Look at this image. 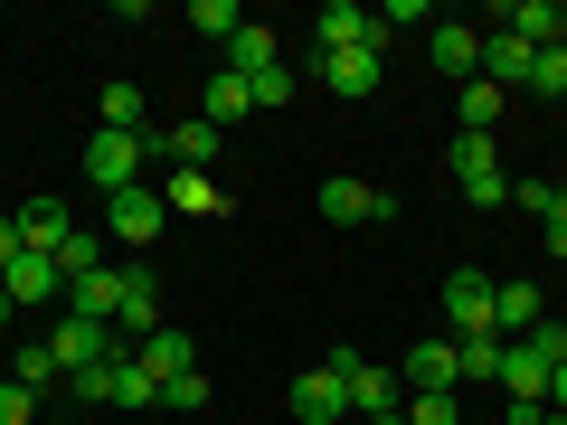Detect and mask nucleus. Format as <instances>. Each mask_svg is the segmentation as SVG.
I'll return each mask as SVG.
<instances>
[{
    "instance_id": "obj_1",
    "label": "nucleus",
    "mask_w": 567,
    "mask_h": 425,
    "mask_svg": "<svg viewBox=\"0 0 567 425\" xmlns=\"http://www.w3.org/2000/svg\"><path fill=\"white\" fill-rule=\"evenodd\" d=\"M331 379H341V397H350V416H398V406H406V387H398V369H379V360H360V350H331Z\"/></svg>"
},
{
    "instance_id": "obj_2",
    "label": "nucleus",
    "mask_w": 567,
    "mask_h": 425,
    "mask_svg": "<svg viewBox=\"0 0 567 425\" xmlns=\"http://www.w3.org/2000/svg\"><path fill=\"white\" fill-rule=\"evenodd\" d=\"M85 180H104V199L114 189H152V133H95L85 142Z\"/></svg>"
},
{
    "instance_id": "obj_3",
    "label": "nucleus",
    "mask_w": 567,
    "mask_h": 425,
    "mask_svg": "<svg viewBox=\"0 0 567 425\" xmlns=\"http://www.w3.org/2000/svg\"><path fill=\"white\" fill-rule=\"evenodd\" d=\"M454 180H464L473 208H502L511 199V162H502V142L492 133H454Z\"/></svg>"
},
{
    "instance_id": "obj_4",
    "label": "nucleus",
    "mask_w": 567,
    "mask_h": 425,
    "mask_svg": "<svg viewBox=\"0 0 567 425\" xmlns=\"http://www.w3.org/2000/svg\"><path fill=\"white\" fill-rule=\"evenodd\" d=\"M398 387H406V397H454V387H464V360H454V331H425V341L406 350Z\"/></svg>"
},
{
    "instance_id": "obj_5",
    "label": "nucleus",
    "mask_w": 567,
    "mask_h": 425,
    "mask_svg": "<svg viewBox=\"0 0 567 425\" xmlns=\"http://www.w3.org/2000/svg\"><path fill=\"white\" fill-rule=\"evenodd\" d=\"M171 227V208H162V189H114V199H104V246H152Z\"/></svg>"
},
{
    "instance_id": "obj_6",
    "label": "nucleus",
    "mask_w": 567,
    "mask_h": 425,
    "mask_svg": "<svg viewBox=\"0 0 567 425\" xmlns=\"http://www.w3.org/2000/svg\"><path fill=\"white\" fill-rule=\"evenodd\" d=\"M48 350H58V369L76 379V369H104V360H123V331H114V322H85V312H66V322L48 331Z\"/></svg>"
},
{
    "instance_id": "obj_7",
    "label": "nucleus",
    "mask_w": 567,
    "mask_h": 425,
    "mask_svg": "<svg viewBox=\"0 0 567 425\" xmlns=\"http://www.w3.org/2000/svg\"><path fill=\"white\" fill-rule=\"evenodd\" d=\"M435 312H445L454 341H464V331H492V274H483V265H454V274H445V303H435Z\"/></svg>"
},
{
    "instance_id": "obj_8",
    "label": "nucleus",
    "mask_w": 567,
    "mask_h": 425,
    "mask_svg": "<svg viewBox=\"0 0 567 425\" xmlns=\"http://www.w3.org/2000/svg\"><path fill=\"white\" fill-rule=\"evenodd\" d=\"M312 39H322V58H341V48H369V58H379V48H388V29H379V10H350V0H322Z\"/></svg>"
},
{
    "instance_id": "obj_9",
    "label": "nucleus",
    "mask_w": 567,
    "mask_h": 425,
    "mask_svg": "<svg viewBox=\"0 0 567 425\" xmlns=\"http://www.w3.org/2000/svg\"><path fill=\"white\" fill-rule=\"evenodd\" d=\"M114 331H123V350L162 331V283H152V265H123V303H114Z\"/></svg>"
},
{
    "instance_id": "obj_10",
    "label": "nucleus",
    "mask_w": 567,
    "mask_h": 425,
    "mask_svg": "<svg viewBox=\"0 0 567 425\" xmlns=\"http://www.w3.org/2000/svg\"><path fill=\"white\" fill-rule=\"evenodd\" d=\"M322 218L331 227H388V218H398V199L369 189V180H322Z\"/></svg>"
},
{
    "instance_id": "obj_11",
    "label": "nucleus",
    "mask_w": 567,
    "mask_h": 425,
    "mask_svg": "<svg viewBox=\"0 0 567 425\" xmlns=\"http://www.w3.org/2000/svg\"><path fill=\"white\" fill-rule=\"evenodd\" d=\"M529 322H548L539 283H529V274H492V331H502V341H520Z\"/></svg>"
},
{
    "instance_id": "obj_12",
    "label": "nucleus",
    "mask_w": 567,
    "mask_h": 425,
    "mask_svg": "<svg viewBox=\"0 0 567 425\" xmlns=\"http://www.w3.org/2000/svg\"><path fill=\"white\" fill-rule=\"evenodd\" d=\"M152 189H162V208H171V218H227V189L208 180V170H162Z\"/></svg>"
},
{
    "instance_id": "obj_13",
    "label": "nucleus",
    "mask_w": 567,
    "mask_h": 425,
    "mask_svg": "<svg viewBox=\"0 0 567 425\" xmlns=\"http://www.w3.org/2000/svg\"><path fill=\"white\" fill-rule=\"evenodd\" d=\"M529 66H539V48H529V39H511V29H492V39H483V76L502 85V95H529Z\"/></svg>"
},
{
    "instance_id": "obj_14",
    "label": "nucleus",
    "mask_w": 567,
    "mask_h": 425,
    "mask_svg": "<svg viewBox=\"0 0 567 425\" xmlns=\"http://www.w3.org/2000/svg\"><path fill=\"white\" fill-rule=\"evenodd\" d=\"M58 256H20L10 274H0V293H10V312H39V303H58Z\"/></svg>"
},
{
    "instance_id": "obj_15",
    "label": "nucleus",
    "mask_w": 567,
    "mask_h": 425,
    "mask_svg": "<svg viewBox=\"0 0 567 425\" xmlns=\"http://www.w3.org/2000/svg\"><path fill=\"white\" fill-rule=\"evenodd\" d=\"M502 29H511V39H529V48H567V0H511Z\"/></svg>"
},
{
    "instance_id": "obj_16",
    "label": "nucleus",
    "mask_w": 567,
    "mask_h": 425,
    "mask_svg": "<svg viewBox=\"0 0 567 425\" xmlns=\"http://www.w3.org/2000/svg\"><path fill=\"white\" fill-rule=\"evenodd\" d=\"M133 360L152 369V387H171V379L199 369V341H189V331H152V341H133Z\"/></svg>"
},
{
    "instance_id": "obj_17",
    "label": "nucleus",
    "mask_w": 567,
    "mask_h": 425,
    "mask_svg": "<svg viewBox=\"0 0 567 425\" xmlns=\"http://www.w3.org/2000/svg\"><path fill=\"white\" fill-rule=\"evenodd\" d=\"M341 416H350L341 379H331V369H303V379H293V425H341Z\"/></svg>"
},
{
    "instance_id": "obj_18",
    "label": "nucleus",
    "mask_w": 567,
    "mask_h": 425,
    "mask_svg": "<svg viewBox=\"0 0 567 425\" xmlns=\"http://www.w3.org/2000/svg\"><path fill=\"white\" fill-rule=\"evenodd\" d=\"M114 303H123V265H95L66 283V312H85V322H114Z\"/></svg>"
},
{
    "instance_id": "obj_19",
    "label": "nucleus",
    "mask_w": 567,
    "mask_h": 425,
    "mask_svg": "<svg viewBox=\"0 0 567 425\" xmlns=\"http://www.w3.org/2000/svg\"><path fill=\"white\" fill-rule=\"evenodd\" d=\"M322 85H331V95H350V104L379 95V58H369V48H341V58H322Z\"/></svg>"
},
{
    "instance_id": "obj_20",
    "label": "nucleus",
    "mask_w": 567,
    "mask_h": 425,
    "mask_svg": "<svg viewBox=\"0 0 567 425\" xmlns=\"http://www.w3.org/2000/svg\"><path fill=\"white\" fill-rule=\"evenodd\" d=\"M66 237H76V227H66L58 199H29V208H20V246H29V256H58Z\"/></svg>"
},
{
    "instance_id": "obj_21",
    "label": "nucleus",
    "mask_w": 567,
    "mask_h": 425,
    "mask_svg": "<svg viewBox=\"0 0 567 425\" xmlns=\"http://www.w3.org/2000/svg\"><path fill=\"white\" fill-rule=\"evenodd\" d=\"M502 331H464V341H454V360H464V387H502Z\"/></svg>"
},
{
    "instance_id": "obj_22",
    "label": "nucleus",
    "mask_w": 567,
    "mask_h": 425,
    "mask_svg": "<svg viewBox=\"0 0 567 425\" xmlns=\"http://www.w3.org/2000/svg\"><path fill=\"white\" fill-rule=\"evenodd\" d=\"M502 397H520V406H548V360H529L520 341L502 350Z\"/></svg>"
},
{
    "instance_id": "obj_23",
    "label": "nucleus",
    "mask_w": 567,
    "mask_h": 425,
    "mask_svg": "<svg viewBox=\"0 0 567 425\" xmlns=\"http://www.w3.org/2000/svg\"><path fill=\"white\" fill-rule=\"evenodd\" d=\"M435 66H445V76H483V29H445V20H435Z\"/></svg>"
},
{
    "instance_id": "obj_24",
    "label": "nucleus",
    "mask_w": 567,
    "mask_h": 425,
    "mask_svg": "<svg viewBox=\"0 0 567 425\" xmlns=\"http://www.w3.org/2000/svg\"><path fill=\"white\" fill-rule=\"evenodd\" d=\"M502 114H511V95H502V85H492V76H473L464 95H454V123H464V133H492V123H502Z\"/></svg>"
},
{
    "instance_id": "obj_25",
    "label": "nucleus",
    "mask_w": 567,
    "mask_h": 425,
    "mask_svg": "<svg viewBox=\"0 0 567 425\" xmlns=\"http://www.w3.org/2000/svg\"><path fill=\"white\" fill-rule=\"evenodd\" d=\"M95 133H142V85H133V76H114V85L95 95Z\"/></svg>"
},
{
    "instance_id": "obj_26",
    "label": "nucleus",
    "mask_w": 567,
    "mask_h": 425,
    "mask_svg": "<svg viewBox=\"0 0 567 425\" xmlns=\"http://www.w3.org/2000/svg\"><path fill=\"white\" fill-rule=\"evenodd\" d=\"M237 114H256V85H246L237 66H218V76H208V123H218V133H227V123H237Z\"/></svg>"
},
{
    "instance_id": "obj_27",
    "label": "nucleus",
    "mask_w": 567,
    "mask_h": 425,
    "mask_svg": "<svg viewBox=\"0 0 567 425\" xmlns=\"http://www.w3.org/2000/svg\"><path fill=\"white\" fill-rule=\"evenodd\" d=\"M227 66H237V76H265V66H284V48H275V29H256V20H246L237 39H227Z\"/></svg>"
},
{
    "instance_id": "obj_28",
    "label": "nucleus",
    "mask_w": 567,
    "mask_h": 425,
    "mask_svg": "<svg viewBox=\"0 0 567 425\" xmlns=\"http://www.w3.org/2000/svg\"><path fill=\"white\" fill-rule=\"evenodd\" d=\"M10 379L48 397V387H66V369H58V350H48V341H20V369H10Z\"/></svg>"
},
{
    "instance_id": "obj_29",
    "label": "nucleus",
    "mask_w": 567,
    "mask_h": 425,
    "mask_svg": "<svg viewBox=\"0 0 567 425\" xmlns=\"http://www.w3.org/2000/svg\"><path fill=\"white\" fill-rule=\"evenodd\" d=\"M95 265H114V246H104V237H85V227H76V237L58 246V274L76 283V274H95Z\"/></svg>"
},
{
    "instance_id": "obj_30",
    "label": "nucleus",
    "mask_w": 567,
    "mask_h": 425,
    "mask_svg": "<svg viewBox=\"0 0 567 425\" xmlns=\"http://www.w3.org/2000/svg\"><path fill=\"white\" fill-rule=\"evenodd\" d=\"M189 29H208V39H237V29H246V10H237V0H189Z\"/></svg>"
},
{
    "instance_id": "obj_31",
    "label": "nucleus",
    "mask_w": 567,
    "mask_h": 425,
    "mask_svg": "<svg viewBox=\"0 0 567 425\" xmlns=\"http://www.w3.org/2000/svg\"><path fill=\"white\" fill-rule=\"evenodd\" d=\"M520 350H529V360H548V369H558V360H567V322H529V331H520Z\"/></svg>"
},
{
    "instance_id": "obj_32",
    "label": "nucleus",
    "mask_w": 567,
    "mask_h": 425,
    "mask_svg": "<svg viewBox=\"0 0 567 425\" xmlns=\"http://www.w3.org/2000/svg\"><path fill=\"white\" fill-rule=\"evenodd\" d=\"M529 95H567V48H539V66H529Z\"/></svg>"
},
{
    "instance_id": "obj_33",
    "label": "nucleus",
    "mask_w": 567,
    "mask_h": 425,
    "mask_svg": "<svg viewBox=\"0 0 567 425\" xmlns=\"http://www.w3.org/2000/svg\"><path fill=\"white\" fill-rule=\"evenodd\" d=\"M398 416H406V425H464V406H454V397H406Z\"/></svg>"
},
{
    "instance_id": "obj_34",
    "label": "nucleus",
    "mask_w": 567,
    "mask_h": 425,
    "mask_svg": "<svg viewBox=\"0 0 567 425\" xmlns=\"http://www.w3.org/2000/svg\"><path fill=\"white\" fill-rule=\"evenodd\" d=\"M39 416V387H20V379H0V425H29Z\"/></svg>"
},
{
    "instance_id": "obj_35",
    "label": "nucleus",
    "mask_w": 567,
    "mask_h": 425,
    "mask_svg": "<svg viewBox=\"0 0 567 425\" xmlns=\"http://www.w3.org/2000/svg\"><path fill=\"white\" fill-rule=\"evenodd\" d=\"M246 85H256V114L265 104H293V66H265V76H246Z\"/></svg>"
},
{
    "instance_id": "obj_36",
    "label": "nucleus",
    "mask_w": 567,
    "mask_h": 425,
    "mask_svg": "<svg viewBox=\"0 0 567 425\" xmlns=\"http://www.w3.org/2000/svg\"><path fill=\"white\" fill-rule=\"evenodd\" d=\"M162 406H181V416H199V406H208V379H199V369H189V379H171V387H162Z\"/></svg>"
},
{
    "instance_id": "obj_37",
    "label": "nucleus",
    "mask_w": 567,
    "mask_h": 425,
    "mask_svg": "<svg viewBox=\"0 0 567 425\" xmlns=\"http://www.w3.org/2000/svg\"><path fill=\"white\" fill-rule=\"evenodd\" d=\"M511 199H520V208H539V218H548V208H558V180H511Z\"/></svg>"
},
{
    "instance_id": "obj_38",
    "label": "nucleus",
    "mask_w": 567,
    "mask_h": 425,
    "mask_svg": "<svg viewBox=\"0 0 567 425\" xmlns=\"http://www.w3.org/2000/svg\"><path fill=\"white\" fill-rule=\"evenodd\" d=\"M20 256H29V246H20V218H0V274H10Z\"/></svg>"
},
{
    "instance_id": "obj_39",
    "label": "nucleus",
    "mask_w": 567,
    "mask_h": 425,
    "mask_svg": "<svg viewBox=\"0 0 567 425\" xmlns=\"http://www.w3.org/2000/svg\"><path fill=\"white\" fill-rule=\"evenodd\" d=\"M548 416H567V360L548 369Z\"/></svg>"
},
{
    "instance_id": "obj_40",
    "label": "nucleus",
    "mask_w": 567,
    "mask_h": 425,
    "mask_svg": "<svg viewBox=\"0 0 567 425\" xmlns=\"http://www.w3.org/2000/svg\"><path fill=\"white\" fill-rule=\"evenodd\" d=\"M548 227H567V189H558V208H548Z\"/></svg>"
},
{
    "instance_id": "obj_41",
    "label": "nucleus",
    "mask_w": 567,
    "mask_h": 425,
    "mask_svg": "<svg viewBox=\"0 0 567 425\" xmlns=\"http://www.w3.org/2000/svg\"><path fill=\"white\" fill-rule=\"evenodd\" d=\"M10 322H20V312H10V293H0V331H10Z\"/></svg>"
},
{
    "instance_id": "obj_42",
    "label": "nucleus",
    "mask_w": 567,
    "mask_h": 425,
    "mask_svg": "<svg viewBox=\"0 0 567 425\" xmlns=\"http://www.w3.org/2000/svg\"><path fill=\"white\" fill-rule=\"evenodd\" d=\"M369 425H406V416H369Z\"/></svg>"
},
{
    "instance_id": "obj_43",
    "label": "nucleus",
    "mask_w": 567,
    "mask_h": 425,
    "mask_svg": "<svg viewBox=\"0 0 567 425\" xmlns=\"http://www.w3.org/2000/svg\"><path fill=\"white\" fill-rule=\"evenodd\" d=\"M539 425H567V416H539Z\"/></svg>"
}]
</instances>
